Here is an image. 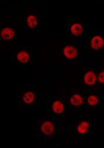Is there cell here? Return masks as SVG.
<instances>
[{
	"label": "cell",
	"mask_w": 104,
	"mask_h": 148,
	"mask_svg": "<svg viewBox=\"0 0 104 148\" xmlns=\"http://www.w3.org/2000/svg\"><path fill=\"white\" fill-rule=\"evenodd\" d=\"M11 64L32 65L36 61V51L31 46H11L9 56Z\"/></svg>",
	"instance_id": "cell-1"
},
{
	"label": "cell",
	"mask_w": 104,
	"mask_h": 148,
	"mask_svg": "<svg viewBox=\"0 0 104 148\" xmlns=\"http://www.w3.org/2000/svg\"><path fill=\"white\" fill-rule=\"evenodd\" d=\"M57 54L61 57V60L65 64L79 66L83 64L82 49L72 40H66L60 47Z\"/></svg>",
	"instance_id": "cell-2"
},
{
	"label": "cell",
	"mask_w": 104,
	"mask_h": 148,
	"mask_svg": "<svg viewBox=\"0 0 104 148\" xmlns=\"http://www.w3.org/2000/svg\"><path fill=\"white\" fill-rule=\"evenodd\" d=\"M83 55L93 57H102L104 56V33L95 31L84 40L82 47Z\"/></svg>",
	"instance_id": "cell-3"
},
{
	"label": "cell",
	"mask_w": 104,
	"mask_h": 148,
	"mask_svg": "<svg viewBox=\"0 0 104 148\" xmlns=\"http://www.w3.org/2000/svg\"><path fill=\"white\" fill-rule=\"evenodd\" d=\"M18 101L19 110H36L38 101L36 86L31 84L20 88Z\"/></svg>",
	"instance_id": "cell-4"
},
{
	"label": "cell",
	"mask_w": 104,
	"mask_h": 148,
	"mask_svg": "<svg viewBox=\"0 0 104 148\" xmlns=\"http://www.w3.org/2000/svg\"><path fill=\"white\" fill-rule=\"evenodd\" d=\"M55 120L48 113L42 116L37 123L38 138L44 140H51L55 136Z\"/></svg>",
	"instance_id": "cell-5"
},
{
	"label": "cell",
	"mask_w": 104,
	"mask_h": 148,
	"mask_svg": "<svg viewBox=\"0 0 104 148\" xmlns=\"http://www.w3.org/2000/svg\"><path fill=\"white\" fill-rule=\"evenodd\" d=\"M66 108V102L59 96L53 95L46 102L47 113L57 121L65 120Z\"/></svg>",
	"instance_id": "cell-6"
},
{
	"label": "cell",
	"mask_w": 104,
	"mask_h": 148,
	"mask_svg": "<svg viewBox=\"0 0 104 148\" xmlns=\"http://www.w3.org/2000/svg\"><path fill=\"white\" fill-rule=\"evenodd\" d=\"M93 123L88 119H81L75 120L73 124V131L76 138L79 139L92 138Z\"/></svg>",
	"instance_id": "cell-7"
},
{
	"label": "cell",
	"mask_w": 104,
	"mask_h": 148,
	"mask_svg": "<svg viewBox=\"0 0 104 148\" xmlns=\"http://www.w3.org/2000/svg\"><path fill=\"white\" fill-rule=\"evenodd\" d=\"M84 34V22L82 19L73 18L68 21L65 28V39L72 40L83 37Z\"/></svg>",
	"instance_id": "cell-8"
},
{
	"label": "cell",
	"mask_w": 104,
	"mask_h": 148,
	"mask_svg": "<svg viewBox=\"0 0 104 148\" xmlns=\"http://www.w3.org/2000/svg\"><path fill=\"white\" fill-rule=\"evenodd\" d=\"M85 107L95 111L100 109L102 104V98L98 90L83 89Z\"/></svg>",
	"instance_id": "cell-9"
},
{
	"label": "cell",
	"mask_w": 104,
	"mask_h": 148,
	"mask_svg": "<svg viewBox=\"0 0 104 148\" xmlns=\"http://www.w3.org/2000/svg\"><path fill=\"white\" fill-rule=\"evenodd\" d=\"M66 108L69 111L80 112L86 107L84 105L83 90H77L69 93L66 101Z\"/></svg>",
	"instance_id": "cell-10"
},
{
	"label": "cell",
	"mask_w": 104,
	"mask_h": 148,
	"mask_svg": "<svg viewBox=\"0 0 104 148\" xmlns=\"http://www.w3.org/2000/svg\"><path fill=\"white\" fill-rule=\"evenodd\" d=\"M83 88L98 90L96 70L87 65L83 66Z\"/></svg>",
	"instance_id": "cell-11"
},
{
	"label": "cell",
	"mask_w": 104,
	"mask_h": 148,
	"mask_svg": "<svg viewBox=\"0 0 104 148\" xmlns=\"http://www.w3.org/2000/svg\"><path fill=\"white\" fill-rule=\"evenodd\" d=\"M18 38V29L14 27H4L1 29L0 41L2 45L15 44Z\"/></svg>",
	"instance_id": "cell-12"
},
{
	"label": "cell",
	"mask_w": 104,
	"mask_h": 148,
	"mask_svg": "<svg viewBox=\"0 0 104 148\" xmlns=\"http://www.w3.org/2000/svg\"><path fill=\"white\" fill-rule=\"evenodd\" d=\"M23 27L32 30L36 28L39 24V17L38 13L34 10L27 12L23 18Z\"/></svg>",
	"instance_id": "cell-13"
},
{
	"label": "cell",
	"mask_w": 104,
	"mask_h": 148,
	"mask_svg": "<svg viewBox=\"0 0 104 148\" xmlns=\"http://www.w3.org/2000/svg\"><path fill=\"white\" fill-rule=\"evenodd\" d=\"M98 88L100 91L104 90V65H102L99 69L96 70Z\"/></svg>",
	"instance_id": "cell-14"
},
{
	"label": "cell",
	"mask_w": 104,
	"mask_h": 148,
	"mask_svg": "<svg viewBox=\"0 0 104 148\" xmlns=\"http://www.w3.org/2000/svg\"><path fill=\"white\" fill-rule=\"evenodd\" d=\"M102 65H104V56L102 57Z\"/></svg>",
	"instance_id": "cell-15"
},
{
	"label": "cell",
	"mask_w": 104,
	"mask_h": 148,
	"mask_svg": "<svg viewBox=\"0 0 104 148\" xmlns=\"http://www.w3.org/2000/svg\"><path fill=\"white\" fill-rule=\"evenodd\" d=\"M103 123H104V112L103 113Z\"/></svg>",
	"instance_id": "cell-16"
}]
</instances>
